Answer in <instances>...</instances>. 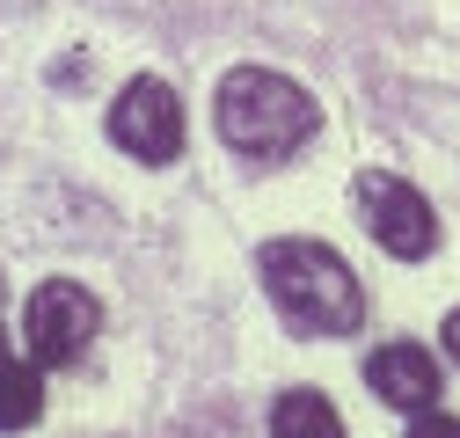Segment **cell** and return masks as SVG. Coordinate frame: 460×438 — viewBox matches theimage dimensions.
Instances as JSON below:
<instances>
[{"label":"cell","mask_w":460,"mask_h":438,"mask_svg":"<svg viewBox=\"0 0 460 438\" xmlns=\"http://www.w3.org/2000/svg\"><path fill=\"white\" fill-rule=\"evenodd\" d=\"M161 438H249V431L234 424V409H226V402H212V409H190V416H176Z\"/></svg>","instance_id":"9c48e42d"},{"label":"cell","mask_w":460,"mask_h":438,"mask_svg":"<svg viewBox=\"0 0 460 438\" xmlns=\"http://www.w3.org/2000/svg\"><path fill=\"white\" fill-rule=\"evenodd\" d=\"M95 328H102L95 293L74 285V278H51V285H37L30 307H22V358H30L37 372H66V365L88 358Z\"/></svg>","instance_id":"3957f363"},{"label":"cell","mask_w":460,"mask_h":438,"mask_svg":"<svg viewBox=\"0 0 460 438\" xmlns=\"http://www.w3.org/2000/svg\"><path fill=\"white\" fill-rule=\"evenodd\" d=\"M44 416V372L15 351H0V438L8 431H30Z\"/></svg>","instance_id":"ba28073f"},{"label":"cell","mask_w":460,"mask_h":438,"mask_svg":"<svg viewBox=\"0 0 460 438\" xmlns=\"http://www.w3.org/2000/svg\"><path fill=\"white\" fill-rule=\"evenodd\" d=\"M446 351H453V365H460V307L446 314Z\"/></svg>","instance_id":"8fae6325"},{"label":"cell","mask_w":460,"mask_h":438,"mask_svg":"<svg viewBox=\"0 0 460 438\" xmlns=\"http://www.w3.org/2000/svg\"><path fill=\"white\" fill-rule=\"evenodd\" d=\"M366 388H373L387 409L424 416V409H438V358H431L424 344H380V351L366 358Z\"/></svg>","instance_id":"8992f818"},{"label":"cell","mask_w":460,"mask_h":438,"mask_svg":"<svg viewBox=\"0 0 460 438\" xmlns=\"http://www.w3.org/2000/svg\"><path fill=\"white\" fill-rule=\"evenodd\" d=\"M110 139H118L132 161H146V169L176 161L183 153V102H176V88L154 81V74L125 81V95L110 102Z\"/></svg>","instance_id":"5b68a950"},{"label":"cell","mask_w":460,"mask_h":438,"mask_svg":"<svg viewBox=\"0 0 460 438\" xmlns=\"http://www.w3.org/2000/svg\"><path fill=\"white\" fill-rule=\"evenodd\" d=\"M358 212H366V234H373L387 256H402V263H424V256L438 249V212L424 205L417 183H402V176H387V169H366V176H358Z\"/></svg>","instance_id":"277c9868"},{"label":"cell","mask_w":460,"mask_h":438,"mask_svg":"<svg viewBox=\"0 0 460 438\" xmlns=\"http://www.w3.org/2000/svg\"><path fill=\"white\" fill-rule=\"evenodd\" d=\"M212 125H219V139L234 153L263 161V169H285V161L322 132V102L278 66H234L219 81V95H212Z\"/></svg>","instance_id":"7a4b0ae2"},{"label":"cell","mask_w":460,"mask_h":438,"mask_svg":"<svg viewBox=\"0 0 460 438\" xmlns=\"http://www.w3.org/2000/svg\"><path fill=\"white\" fill-rule=\"evenodd\" d=\"M270 438H343V416H336V402L314 395V388H285V395L270 402Z\"/></svg>","instance_id":"52a82bcc"},{"label":"cell","mask_w":460,"mask_h":438,"mask_svg":"<svg viewBox=\"0 0 460 438\" xmlns=\"http://www.w3.org/2000/svg\"><path fill=\"white\" fill-rule=\"evenodd\" d=\"M256 270H263V293H270V307L285 314L293 337H358L366 285L351 278V263H343L329 241L278 234V241H263Z\"/></svg>","instance_id":"6da1fadb"},{"label":"cell","mask_w":460,"mask_h":438,"mask_svg":"<svg viewBox=\"0 0 460 438\" xmlns=\"http://www.w3.org/2000/svg\"><path fill=\"white\" fill-rule=\"evenodd\" d=\"M410 438H460V416H446V409H424V416L410 424Z\"/></svg>","instance_id":"30bf717a"},{"label":"cell","mask_w":460,"mask_h":438,"mask_svg":"<svg viewBox=\"0 0 460 438\" xmlns=\"http://www.w3.org/2000/svg\"><path fill=\"white\" fill-rule=\"evenodd\" d=\"M0 307H8V285H0Z\"/></svg>","instance_id":"7c38bea8"}]
</instances>
